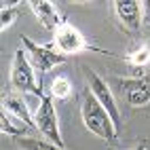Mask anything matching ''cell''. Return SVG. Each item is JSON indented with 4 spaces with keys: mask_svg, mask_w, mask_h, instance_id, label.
Masks as SVG:
<instances>
[{
    "mask_svg": "<svg viewBox=\"0 0 150 150\" xmlns=\"http://www.w3.org/2000/svg\"><path fill=\"white\" fill-rule=\"evenodd\" d=\"M74 93V87H72V81L68 76H55L51 81V87H49V95L53 99H70Z\"/></svg>",
    "mask_w": 150,
    "mask_h": 150,
    "instance_id": "12",
    "label": "cell"
},
{
    "mask_svg": "<svg viewBox=\"0 0 150 150\" xmlns=\"http://www.w3.org/2000/svg\"><path fill=\"white\" fill-rule=\"evenodd\" d=\"M11 87L13 91L21 93V95H36L40 97L42 85L40 81H36L34 76V66L30 64V59L25 57V49H17L11 62Z\"/></svg>",
    "mask_w": 150,
    "mask_h": 150,
    "instance_id": "2",
    "label": "cell"
},
{
    "mask_svg": "<svg viewBox=\"0 0 150 150\" xmlns=\"http://www.w3.org/2000/svg\"><path fill=\"white\" fill-rule=\"evenodd\" d=\"M125 64L133 66V68H144V66H150V45H139L135 49H131L125 57H121Z\"/></svg>",
    "mask_w": 150,
    "mask_h": 150,
    "instance_id": "13",
    "label": "cell"
},
{
    "mask_svg": "<svg viewBox=\"0 0 150 150\" xmlns=\"http://www.w3.org/2000/svg\"><path fill=\"white\" fill-rule=\"evenodd\" d=\"M142 15H144V25L150 28V0L142 2Z\"/></svg>",
    "mask_w": 150,
    "mask_h": 150,
    "instance_id": "16",
    "label": "cell"
},
{
    "mask_svg": "<svg viewBox=\"0 0 150 150\" xmlns=\"http://www.w3.org/2000/svg\"><path fill=\"white\" fill-rule=\"evenodd\" d=\"M85 78H87V87L91 89V93L97 97V102L106 108V112L114 121L116 129L121 131L123 116H121V110H118V102H116V97H114V91L110 89V85L104 81V78L99 76L95 70H91V68H85Z\"/></svg>",
    "mask_w": 150,
    "mask_h": 150,
    "instance_id": "6",
    "label": "cell"
},
{
    "mask_svg": "<svg viewBox=\"0 0 150 150\" xmlns=\"http://www.w3.org/2000/svg\"><path fill=\"white\" fill-rule=\"evenodd\" d=\"M51 47L55 49L57 53L62 55H76V53H85V51H91V53H102V55H108V57H116L114 53L106 51V49L102 47H93L91 42L85 38V34L81 32V30H76L74 25L66 23L64 28H59L53 40H51Z\"/></svg>",
    "mask_w": 150,
    "mask_h": 150,
    "instance_id": "3",
    "label": "cell"
},
{
    "mask_svg": "<svg viewBox=\"0 0 150 150\" xmlns=\"http://www.w3.org/2000/svg\"><path fill=\"white\" fill-rule=\"evenodd\" d=\"M121 85L123 97L129 106L142 108L150 104V74L148 76H135V78H116Z\"/></svg>",
    "mask_w": 150,
    "mask_h": 150,
    "instance_id": "9",
    "label": "cell"
},
{
    "mask_svg": "<svg viewBox=\"0 0 150 150\" xmlns=\"http://www.w3.org/2000/svg\"><path fill=\"white\" fill-rule=\"evenodd\" d=\"M148 146H150L148 139H137V142H135L131 148H127V150H148Z\"/></svg>",
    "mask_w": 150,
    "mask_h": 150,
    "instance_id": "17",
    "label": "cell"
},
{
    "mask_svg": "<svg viewBox=\"0 0 150 150\" xmlns=\"http://www.w3.org/2000/svg\"><path fill=\"white\" fill-rule=\"evenodd\" d=\"M112 11L125 32L137 34L139 28L144 25L142 2H137V0H116V2H112Z\"/></svg>",
    "mask_w": 150,
    "mask_h": 150,
    "instance_id": "7",
    "label": "cell"
},
{
    "mask_svg": "<svg viewBox=\"0 0 150 150\" xmlns=\"http://www.w3.org/2000/svg\"><path fill=\"white\" fill-rule=\"evenodd\" d=\"M21 45L25 49V53L30 55V64L34 66V70H38L40 78L47 76V72H51L53 68L66 64V55L57 53L51 47V42L49 45H38L34 40H30L28 36H21Z\"/></svg>",
    "mask_w": 150,
    "mask_h": 150,
    "instance_id": "5",
    "label": "cell"
},
{
    "mask_svg": "<svg viewBox=\"0 0 150 150\" xmlns=\"http://www.w3.org/2000/svg\"><path fill=\"white\" fill-rule=\"evenodd\" d=\"M19 6H21V2H2V8H0V30L2 32H6L15 23L19 15Z\"/></svg>",
    "mask_w": 150,
    "mask_h": 150,
    "instance_id": "14",
    "label": "cell"
},
{
    "mask_svg": "<svg viewBox=\"0 0 150 150\" xmlns=\"http://www.w3.org/2000/svg\"><path fill=\"white\" fill-rule=\"evenodd\" d=\"M2 110H6L8 114H13L17 118H21L23 123H28L32 129L34 127V114L30 112V108L25 104V97L17 91H4L2 93Z\"/></svg>",
    "mask_w": 150,
    "mask_h": 150,
    "instance_id": "10",
    "label": "cell"
},
{
    "mask_svg": "<svg viewBox=\"0 0 150 150\" xmlns=\"http://www.w3.org/2000/svg\"><path fill=\"white\" fill-rule=\"evenodd\" d=\"M81 116H83L85 127L93 135H97L99 139H104V142H108V144H114L118 139V129H116L114 121L106 112V108L97 102V97L91 93L89 87H85V91H83Z\"/></svg>",
    "mask_w": 150,
    "mask_h": 150,
    "instance_id": "1",
    "label": "cell"
},
{
    "mask_svg": "<svg viewBox=\"0 0 150 150\" xmlns=\"http://www.w3.org/2000/svg\"><path fill=\"white\" fill-rule=\"evenodd\" d=\"M0 129H2L4 135H13V137H25L28 129H32L28 123H23L21 118H17L13 114H8L6 110H2V114H0Z\"/></svg>",
    "mask_w": 150,
    "mask_h": 150,
    "instance_id": "11",
    "label": "cell"
},
{
    "mask_svg": "<svg viewBox=\"0 0 150 150\" xmlns=\"http://www.w3.org/2000/svg\"><path fill=\"white\" fill-rule=\"evenodd\" d=\"M30 11L34 13L38 23L45 30H49V32H57L59 28H64L68 23V17L59 11L57 4L51 2V0H32L30 2Z\"/></svg>",
    "mask_w": 150,
    "mask_h": 150,
    "instance_id": "8",
    "label": "cell"
},
{
    "mask_svg": "<svg viewBox=\"0 0 150 150\" xmlns=\"http://www.w3.org/2000/svg\"><path fill=\"white\" fill-rule=\"evenodd\" d=\"M17 144L23 150H68V148H59L47 139H38V137H19Z\"/></svg>",
    "mask_w": 150,
    "mask_h": 150,
    "instance_id": "15",
    "label": "cell"
},
{
    "mask_svg": "<svg viewBox=\"0 0 150 150\" xmlns=\"http://www.w3.org/2000/svg\"><path fill=\"white\" fill-rule=\"evenodd\" d=\"M34 127L47 142H51V144H55L59 148H66L64 137L59 133V121H57L53 97L47 95V93L40 95V102H38V108L34 112Z\"/></svg>",
    "mask_w": 150,
    "mask_h": 150,
    "instance_id": "4",
    "label": "cell"
}]
</instances>
